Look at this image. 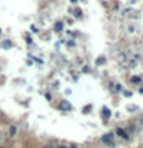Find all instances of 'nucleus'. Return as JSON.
Returning a JSON list of instances; mask_svg holds the SVG:
<instances>
[{"mask_svg": "<svg viewBox=\"0 0 143 148\" xmlns=\"http://www.w3.org/2000/svg\"><path fill=\"white\" fill-rule=\"evenodd\" d=\"M16 133H17V128L14 127V125H12V127H9V137H14V136H16Z\"/></svg>", "mask_w": 143, "mask_h": 148, "instance_id": "1", "label": "nucleus"}, {"mask_svg": "<svg viewBox=\"0 0 143 148\" xmlns=\"http://www.w3.org/2000/svg\"><path fill=\"white\" fill-rule=\"evenodd\" d=\"M117 133L120 134V137H123V139H128V134H126V133H125V131H123V130H120V128H118V130H117Z\"/></svg>", "mask_w": 143, "mask_h": 148, "instance_id": "2", "label": "nucleus"}, {"mask_svg": "<svg viewBox=\"0 0 143 148\" xmlns=\"http://www.w3.org/2000/svg\"><path fill=\"white\" fill-rule=\"evenodd\" d=\"M103 142H105V143H109V142H111V134H106V136L103 137Z\"/></svg>", "mask_w": 143, "mask_h": 148, "instance_id": "3", "label": "nucleus"}, {"mask_svg": "<svg viewBox=\"0 0 143 148\" xmlns=\"http://www.w3.org/2000/svg\"><path fill=\"white\" fill-rule=\"evenodd\" d=\"M45 148H55V147H45Z\"/></svg>", "mask_w": 143, "mask_h": 148, "instance_id": "4", "label": "nucleus"}, {"mask_svg": "<svg viewBox=\"0 0 143 148\" xmlns=\"http://www.w3.org/2000/svg\"><path fill=\"white\" fill-rule=\"evenodd\" d=\"M0 140H2V136H0Z\"/></svg>", "mask_w": 143, "mask_h": 148, "instance_id": "5", "label": "nucleus"}, {"mask_svg": "<svg viewBox=\"0 0 143 148\" xmlns=\"http://www.w3.org/2000/svg\"><path fill=\"white\" fill-rule=\"evenodd\" d=\"M0 148H5V147H0Z\"/></svg>", "mask_w": 143, "mask_h": 148, "instance_id": "6", "label": "nucleus"}]
</instances>
